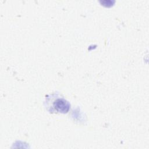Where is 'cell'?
I'll use <instances>...</instances> for the list:
<instances>
[{"mask_svg": "<svg viewBox=\"0 0 149 149\" xmlns=\"http://www.w3.org/2000/svg\"><path fill=\"white\" fill-rule=\"evenodd\" d=\"M47 108L50 112L65 113L69 110L70 104L63 98L54 94L47 98Z\"/></svg>", "mask_w": 149, "mask_h": 149, "instance_id": "obj_1", "label": "cell"}]
</instances>
